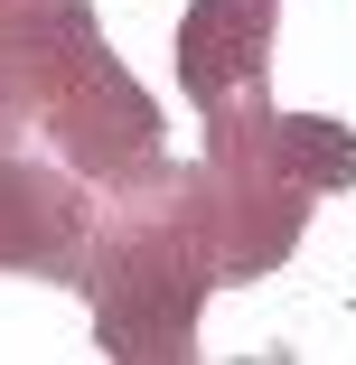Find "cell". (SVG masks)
Segmentation results:
<instances>
[{
  "instance_id": "6da1fadb",
  "label": "cell",
  "mask_w": 356,
  "mask_h": 365,
  "mask_svg": "<svg viewBox=\"0 0 356 365\" xmlns=\"http://www.w3.org/2000/svg\"><path fill=\"white\" fill-rule=\"evenodd\" d=\"M113 206L85 225L76 290L94 309V346L113 365H188L197 319L216 290V235H206V169L151 160L141 178L103 187Z\"/></svg>"
},
{
  "instance_id": "7a4b0ae2",
  "label": "cell",
  "mask_w": 356,
  "mask_h": 365,
  "mask_svg": "<svg viewBox=\"0 0 356 365\" xmlns=\"http://www.w3.org/2000/svg\"><path fill=\"white\" fill-rule=\"evenodd\" d=\"M38 131L56 140V160L85 187H122L160 160V103H151V85H131V66L113 47H94L76 66V85L38 113Z\"/></svg>"
},
{
  "instance_id": "3957f363",
  "label": "cell",
  "mask_w": 356,
  "mask_h": 365,
  "mask_svg": "<svg viewBox=\"0 0 356 365\" xmlns=\"http://www.w3.org/2000/svg\"><path fill=\"white\" fill-rule=\"evenodd\" d=\"M85 225H94V197H85V178L66 160L0 150V272H19V281H76Z\"/></svg>"
},
{
  "instance_id": "277c9868",
  "label": "cell",
  "mask_w": 356,
  "mask_h": 365,
  "mask_svg": "<svg viewBox=\"0 0 356 365\" xmlns=\"http://www.w3.org/2000/svg\"><path fill=\"white\" fill-rule=\"evenodd\" d=\"M272 29H281V0H188V19H178V94L197 113H216L235 94H263Z\"/></svg>"
},
{
  "instance_id": "5b68a950",
  "label": "cell",
  "mask_w": 356,
  "mask_h": 365,
  "mask_svg": "<svg viewBox=\"0 0 356 365\" xmlns=\"http://www.w3.org/2000/svg\"><path fill=\"white\" fill-rule=\"evenodd\" d=\"M272 150H281V169H291L310 197L356 187V131L328 122V113H281V103H272Z\"/></svg>"
},
{
  "instance_id": "8992f818",
  "label": "cell",
  "mask_w": 356,
  "mask_h": 365,
  "mask_svg": "<svg viewBox=\"0 0 356 365\" xmlns=\"http://www.w3.org/2000/svg\"><path fill=\"white\" fill-rule=\"evenodd\" d=\"M19 131H29V122H19V113H10V103H0V150H10V140H19Z\"/></svg>"
}]
</instances>
